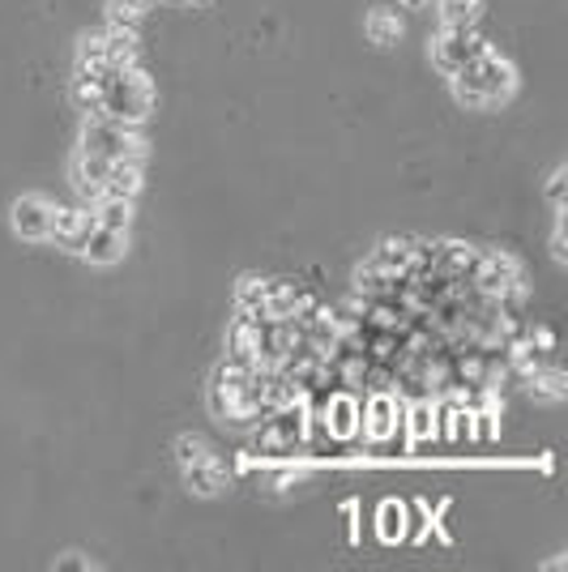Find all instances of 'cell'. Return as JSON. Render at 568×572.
Wrapping results in <instances>:
<instances>
[{"mask_svg":"<svg viewBox=\"0 0 568 572\" xmlns=\"http://www.w3.org/2000/svg\"><path fill=\"white\" fill-rule=\"evenodd\" d=\"M73 73H86V78H108V60H103V30L94 34H81L78 39V56H73Z\"/></svg>","mask_w":568,"mask_h":572,"instance_id":"ffe728a7","label":"cell"},{"mask_svg":"<svg viewBox=\"0 0 568 572\" xmlns=\"http://www.w3.org/2000/svg\"><path fill=\"white\" fill-rule=\"evenodd\" d=\"M466 282H470L475 295L500 300V295H509L514 287H526V273H521V261H517L514 252H487V248H479V257H475Z\"/></svg>","mask_w":568,"mask_h":572,"instance_id":"52a82bcc","label":"cell"},{"mask_svg":"<svg viewBox=\"0 0 568 572\" xmlns=\"http://www.w3.org/2000/svg\"><path fill=\"white\" fill-rule=\"evenodd\" d=\"M410 534V504L406 500H385L377 509V539L385 546H398L406 543Z\"/></svg>","mask_w":568,"mask_h":572,"instance_id":"e0dca14e","label":"cell"},{"mask_svg":"<svg viewBox=\"0 0 568 572\" xmlns=\"http://www.w3.org/2000/svg\"><path fill=\"white\" fill-rule=\"evenodd\" d=\"M90 210H94V222H99V227L129 231V222H133V201H124V197H99Z\"/></svg>","mask_w":568,"mask_h":572,"instance_id":"cb8c5ba5","label":"cell"},{"mask_svg":"<svg viewBox=\"0 0 568 572\" xmlns=\"http://www.w3.org/2000/svg\"><path fill=\"white\" fill-rule=\"evenodd\" d=\"M565 175H568V167L560 163L551 171V180H547V201H551V210H565V184H568Z\"/></svg>","mask_w":568,"mask_h":572,"instance_id":"4316f807","label":"cell"},{"mask_svg":"<svg viewBox=\"0 0 568 572\" xmlns=\"http://www.w3.org/2000/svg\"><path fill=\"white\" fill-rule=\"evenodd\" d=\"M398 9H423V4H432V0H393Z\"/></svg>","mask_w":568,"mask_h":572,"instance_id":"f1b7e54d","label":"cell"},{"mask_svg":"<svg viewBox=\"0 0 568 572\" xmlns=\"http://www.w3.org/2000/svg\"><path fill=\"white\" fill-rule=\"evenodd\" d=\"M124 252H129V231H116V227H99L94 222V231H90V240L81 248L78 257H86L90 265H120L124 261Z\"/></svg>","mask_w":568,"mask_h":572,"instance_id":"4fadbf2b","label":"cell"},{"mask_svg":"<svg viewBox=\"0 0 568 572\" xmlns=\"http://www.w3.org/2000/svg\"><path fill=\"white\" fill-rule=\"evenodd\" d=\"M108 159L103 154H86V150H78L73 154V167H69V180H73V192H78L81 201H99L103 197V184H108Z\"/></svg>","mask_w":568,"mask_h":572,"instance_id":"7c38bea8","label":"cell"},{"mask_svg":"<svg viewBox=\"0 0 568 572\" xmlns=\"http://www.w3.org/2000/svg\"><path fill=\"white\" fill-rule=\"evenodd\" d=\"M155 103H159V90H155V78L141 64L108 69V78H103V111L99 116L124 120V124H146L155 116Z\"/></svg>","mask_w":568,"mask_h":572,"instance_id":"7a4b0ae2","label":"cell"},{"mask_svg":"<svg viewBox=\"0 0 568 572\" xmlns=\"http://www.w3.org/2000/svg\"><path fill=\"white\" fill-rule=\"evenodd\" d=\"M454 86V99H458L461 108L470 111H484V108H496V103H509L517 90V69L514 60H505V56L496 52H484L479 60H470L461 73L449 78Z\"/></svg>","mask_w":568,"mask_h":572,"instance_id":"6da1fadb","label":"cell"},{"mask_svg":"<svg viewBox=\"0 0 568 572\" xmlns=\"http://www.w3.org/2000/svg\"><path fill=\"white\" fill-rule=\"evenodd\" d=\"M432 64L445 73V78H454L461 73L470 60H479L484 52H491V39H487L479 27H440L432 39Z\"/></svg>","mask_w":568,"mask_h":572,"instance_id":"8992f818","label":"cell"},{"mask_svg":"<svg viewBox=\"0 0 568 572\" xmlns=\"http://www.w3.org/2000/svg\"><path fill=\"white\" fill-rule=\"evenodd\" d=\"M372 257H377L389 273L410 278L415 270H423V265H428V257H432V240H419V235H389V240H380Z\"/></svg>","mask_w":568,"mask_h":572,"instance_id":"9c48e42d","label":"cell"},{"mask_svg":"<svg viewBox=\"0 0 568 572\" xmlns=\"http://www.w3.org/2000/svg\"><path fill=\"white\" fill-rule=\"evenodd\" d=\"M402 34H406V22L393 4H377V9L368 13V39H372L377 48H393Z\"/></svg>","mask_w":568,"mask_h":572,"instance_id":"d6986e66","label":"cell"},{"mask_svg":"<svg viewBox=\"0 0 568 572\" xmlns=\"http://www.w3.org/2000/svg\"><path fill=\"white\" fill-rule=\"evenodd\" d=\"M526 384H530V393H535L539 402H560V398H565V372H560L556 363H542L539 372L526 377Z\"/></svg>","mask_w":568,"mask_h":572,"instance_id":"d4e9b609","label":"cell"},{"mask_svg":"<svg viewBox=\"0 0 568 572\" xmlns=\"http://www.w3.org/2000/svg\"><path fill=\"white\" fill-rule=\"evenodd\" d=\"M52 201L48 197H39V192H22L18 201H13V210H9V227H13V235L18 240H27V244H43L48 240V231H52Z\"/></svg>","mask_w":568,"mask_h":572,"instance_id":"ba28073f","label":"cell"},{"mask_svg":"<svg viewBox=\"0 0 568 572\" xmlns=\"http://www.w3.org/2000/svg\"><path fill=\"white\" fill-rule=\"evenodd\" d=\"M78 150L103 154L108 163H116V159H146V133H141V124H124V120H111V116H86Z\"/></svg>","mask_w":568,"mask_h":572,"instance_id":"277c9868","label":"cell"},{"mask_svg":"<svg viewBox=\"0 0 568 572\" xmlns=\"http://www.w3.org/2000/svg\"><path fill=\"white\" fill-rule=\"evenodd\" d=\"M103 60H108V69H129V64H141L137 30H120V27L103 30Z\"/></svg>","mask_w":568,"mask_h":572,"instance_id":"ac0fdd59","label":"cell"},{"mask_svg":"<svg viewBox=\"0 0 568 572\" xmlns=\"http://www.w3.org/2000/svg\"><path fill=\"white\" fill-rule=\"evenodd\" d=\"M129 4H133V9H141V13H146V9H150V4H159V0H129Z\"/></svg>","mask_w":568,"mask_h":572,"instance_id":"f546056e","label":"cell"},{"mask_svg":"<svg viewBox=\"0 0 568 572\" xmlns=\"http://www.w3.org/2000/svg\"><path fill=\"white\" fill-rule=\"evenodd\" d=\"M137 22H141V9H133L129 0H108V27L137 30Z\"/></svg>","mask_w":568,"mask_h":572,"instance_id":"484cf974","label":"cell"},{"mask_svg":"<svg viewBox=\"0 0 568 572\" xmlns=\"http://www.w3.org/2000/svg\"><path fill=\"white\" fill-rule=\"evenodd\" d=\"M69 99H73V108H78L81 116H99V111H103V82H99V78H86V73H73Z\"/></svg>","mask_w":568,"mask_h":572,"instance_id":"7402d4cb","label":"cell"},{"mask_svg":"<svg viewBox=\"0 0 568 572\" xmlns=\"http://www.w3.org/2000/svg\"><path fill=\"white\" fill-rule=\"evenodd\" d=\"M141 184H146V159H116V163L108 167L103 197H124V201H137Z\"/></svg>","mask_w":568,"mask_h":572,"instance_id":"2e32d148","label":"cell"},{"mask_svg":"<svg viewBox=\"0 0 568 572\" xmlns=\"http://www.w3.org/2000/svg\"><path fill=\"white\" fill-rule=\"evenodd\" d=\"M261 342H266V321L261 317H248L236 312L231 325H227V354H240V359H261Z\"/></svg>","mask_w":568,"mask_h":572,"instance_id":"5bb4252c","label":"cell"},{"mask_svg":"<svg viewBox=\"0 0 568 572\" xmlns=\"http://www.w3.org/2000/svg\"><path fill=\"white\" fill-rule=\"evenodd\" d=\"M402 410L406 398L398 389H368L363 402H359V440L372 453H385L402 432Z\"/></svg>","mask_w":568,"mask_h":572,"instance_id":"5b68a950","label":"cell"},{"mask_svg":"<svg viewBox=\"0 0 568 572\" xmlns=\"http://www.w3.org/2000/svg\"><path fill=\"white\" fill-rule=\"evenodd\" d=\"M90 231H94V210H90V205H56L52 210V231H48V240H52L56 248L81 252L86 240H90Z\"/></svg>","mask_w":568,"mask_h":572,"instance_id":"8fae6325","label":"cell"},{"mask_svg":"<svg viewBox=\"0 0 568 572\" xmlns=\"http://www.w3.org/2000/svg\"><path fill=\"white\" fill-rule=\"evenodd\" d=\"M248 432H252L257 458H296V453H303V440H308V407L291 402V407L266 410Z\"/></svg>","mask_w":568,"mask_h":572,"instance_id":"3957f363","label":"cell"},{"mask_svg":"<svg viewBox=\"0 0 568 572\" xmlns=\"http://www.w3.org/2000/svg\"><path fill=\"white\" fill-rule=\"evenodd\" d=\"M402 444L406 453H423L440 444V423H436V398H406L402 410Z\"/></svg>","mask_w":568,"mask_h":572,"instance_id":"30bf717a","label":"cell"},{"mask_svg":"<svg viewBox=\"0 0 568 572\" xmlns=\"http://www.w3.org/2000/svg\"><path fill=\"white\" fill-rule=\"evenodd\" d=\"M436 22L440 27H479L484 0H436Z\"/></svg>","mask_w":568,"mask_h":572,"instance_id":"44dd1931","label":"cell"},{"mask_svg":"<svg viewBox=\"0 0 568 572\" xmlns=\"http://www.w3.org/2000/svg\"><path fill=\"white\" fill-rule=\"evenodd\" d=\"M347 539H351V546L359 543V500H347Z\"/></svg>","mask_w":568,"mask_h":572,"instance_id":"83f0119b","label":"cell"},{"mask_svg":"<svg viewBox=\"0 0 568 572\" xmlns=\"http://www.w3.org/2000/svg\"><path fill=\"white\" fill-rule=\"evenodd\" d=\"M180 470H185V483H189L192 495H218L227 488V465L218 462V453H206V458L180 465Z\"/></svg>","mask_w":568,"mask_h":572,"instance_id":"9a60e30c","label":"cell"},{"mask_svg":"<svg viewBox=\"0 0 568 572\" xmlns=\"http://www.w3.org/2000/svg\"><path fill=\"white\" fill-rule=\"evenodd\" d=\"M266 291H270V278L261 273H243L236 282V312H248V317H261V303H266Z\"/></svg>","mask_w":568,"mask_h":572,"instance_id":"603a6c76","label":"cell"}]
</instances>
